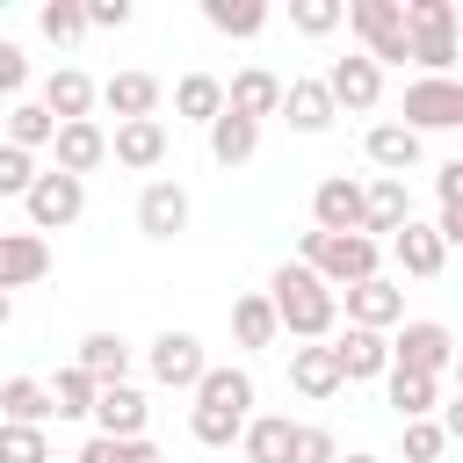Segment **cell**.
Returning <instances> with one entry per match:
<instances>
[{"label":"cell","instance_id":"1","mask_svg":"<svg viewBox=\"0 0 463 463\" xmlns=\"http://www.w3.org/2000/svg\"><path fill=\"white\" fill-rule=\"evenodd\" d=\"M253 420V376L246 369H203L195 383V412H188V434L203 449H232Z\"/></svg>","mask_w":463,"mask_h":463},{"label":"cell","instance_id":"2","mask_svg":"<svg viewBox=\"0 0 463 463\" xmlns=\"http://www.w3.org/2000/svg\"><path fill=\"white\" fill-rule=\"evenodd\" d=\"M268 304H275V326L297 333V340H326L333 318H340V297L304 268V260H282L275 282H268Z\"/></svg>","mask_w":463,"mask_h":463},{"label":"cell","instance_id":"3","mask_svg":"<svg viewBox=\"0 0 463 463\" xmlns=\"http://www.w3.org/2000/svg\"><path fill=\"white\" fill-rule=\"evenodd\" d=\"M297 253H304V268L340 297V289H354V282H369L376 275V239H362V232H304L297 239Z\"/></svg>","mask_w":463,"mask_h":463},{"label":"cell","instance_id":"4","mask_svg":"<svg viewBox=\"0 0 463 463\" xmlns=\"http://www.w3.org/2000/svg\"><path fill=\"white\" fill-rule=\"evenodd\" d=\"M347 22H354V36L369 43V65H376V72L412 58V36H405V14H398V0H347Z\"/></svg>","mask_w":463,"mask_h":463},{"label":"cell","instance_id":"5","mask_svg":"<svg viewBox=\"0 0 463 463\" xmlns=\"http://www.w3.org/2000/svg\"><path fill=\"white\" fill-rule=\"evenodd\" d=\"M449 362H456V333H449L441 318H412V326H398V340H391V369L441 376Z\"/></svg>","mask_w":463,"mask_h":463},{"label":"cell","instance_id":"6","mask_svg":"<svg viewBox=\"0 0 463 463\" xmlns=\"http://www.w3.org/2000/svg\"><path fill=\"white\" fill-rule=\"evenodd\" d=\"M22 210H29V224L36 232H65V224H80V210H87V181H72V174H36V188L22 195Z\"/></svg>","mask_w":463,"mask_h":463},{"label":"cell","instance_id":"7","mask_svg":"<svg viewBox=\"0 0 463 463\" xmlns=\"http://www.w3.org/2000/svg\"><path fill=\"white\" fill-rule=\"evenodd\" d=\"M405 130H463V80H412L405 87Z\"/></svg>","mask_w":463,"mask_h":463},{"label":"cell","instance_id":"8","mask_svg":"<svg viewBox=\"0 0 463 463\" xmlns=\"http://www.w3.org/2000/svg\"><path fill=\"white\" fill-rule=\"evenodd\" d=\"M87 420H94L109 441H145V420H152V405H145V391H137V383H101Z\"/></svg>","mask_w":463,"mask_h":463},{"label":"cell","instance_id":"9","mask_svg":"<svg viewBox=\"0 0 463 463\" xmlns=\"http://www.w3.org/2000/svg\"><path fill=\"white\" fill-rule=\"evenodd\" d=\"M326 94H333V109H354V116H369V109L383 101V72L369 65V51H354V58H333V65H326Z\"/></svg>","mask_w":463,"mask_h":463},{"label":"cell","instance_id":"10","mask_svg":"<svg viewBox=\"0 0 463 463\" xmlns=\"http://www.w3.org/2000/svg\"><path fill=\"white\" fill-rule=\"evenodd\" d=\"M145 362H152V376H159L166 391H195V383H203V369H210V362H203V340H195V333H159Z\"/></svg>","mask_w":463,"mask_h":463},{"label":"cell","instance_id":"11","mask_svg":"<svg viewBox=\"0 0 463 463\" xmlns=\"http://www.w3.org/2000/svg\"><path fill=\"white\" fill-rule=\"evenodd\" d=\"M109 159H116V166H130V174H152V166L166 159V123H159V116L116 123V137H109Z\"/></svg>","mask_w":463,"mask_h":463},{"label":"cell","instance_id":"12","mask_svg":"<svg viewBox=\"0 0 463 463\" xmlns=\"http://www.w3.org/2000/svg\"><path fill=\"white\" fill-rule=\"evenodd\" d=\"M311 224H318V232H362V181L326 174V181L311 188Z\"/></svg>","mask_w":463,"mask_h":463},{"label":"cell","instance_id":"13","mask_svg":"<svg viewBox=\"0 0 463 463\" xmlns=\"http://www.w3.org/2000/svg\"><path fill=\"white\" fill-rule=\"evenodd\" d=\"M137 232H145V239L188 232V188H181V181H145V195H137Z\"/></svg>","mask_w":463,"mask_h":463},{"label":"cell","instance_id":"14","mask_svg":"<svg viewBox=\"0 0 463 463\" xmlns=\"http://www.w3.org/2000/svg\"><path fill=\"white\" fill-rule=\"evenodd\" d=\"M405 224H412V188L391 181V174H376V181L362 188V239H376V232H405Z\"/></svg>","mask_w":463,"mask_h":463},{"label":"cell","instance_id":"15","mask_svg":"<svg viewBox=\"0 0 463 463\" xmlns=\"http://www.w3.org/2000/svg\"><path fill=\"white\" fill-rule=\"evenodd\" d=\"M340 304H347V326H369V333H383V326L405 318V297H398V282H383V275L340 289Z\"/></svg>","mask_w":463,"mask_h":463},{"label":"cell","instance_id":"16","mask_svg":"<svg viewBox=\"0 0 463 463\" xmlns=\"http://www.w3.org/2000/svg\"><path fill=\"white\" fill-rule=\"evenodd\" d=\"M51 275V246L43 232H0V289H29Z\"/></svg>","mask_w":463,"mask_h":463},{"label":"cell","instance_id":"17","mask_svg":"<svg viewBox=\"0 0 463 463\" xmlns=\"http://www.w3.org/2000/svg\"><path fill=\"white\" fill-rule=\"evenodd\" d=\"M51 145H58V174H72V181H87V174L109 159V130H101L94 116H87V123H58Z\"/></svg>","mask_w":463,"mask_h":463},{"label":"cell","instance_id":"18","mask_svg":"<svg viewBox=\"0 0 463 463\" xmlns=\"http://www.w3.org/2000/svg\"><path fill=\"white\" fill-rule=\"evenodd\" d=\"M333 354H340V376H347V383L391 376V340H383V333H369V326H347V333L333 340Z\"/></svg>","mask_w":463,"mask_h":463},{"label":"cell","instance_id":"19","mask_svg":"<svg viewBox=\"0 0 463 463\" xmlns=\"http://www.w3.org/2000/svg\"><path fill=\"white\" fill-rule=\"evenodd\" d=\"M224 109H232V116H246V123H260V116H282V80H275L268 65H246V72L224 87Z\"/></svg>","mask_w":463,"mask_h":463},{"label":"cell","instance_id":"20","mask_svg":"<svg viewBox=\"0 0 463 463\" xmlns=\"http://www.w3.org/2000/svg\"><path fill=\"white\" fill-rule=\"evenodd\" d=\"M333 94H326V80H289L282 87V123L289 130H304V137H318V130H333Z\"/></svg>","mask_w":463,"mask_h":463},{"label":"cell","instance_id":"21","mask_svg":"<svg viewBox=\"0 0 463 463\" xmlns=\"http://www.w3.org/2000/svg\"><path fill=\"white\" fill-rule=\"evenodd\" d=\"M101 101V87L80 72V65H58L51 80H43V109L58 116V123H87V109Z\"/></svg>","mask_w":463,"mask_h":463},{"label":"cell","instance_id":"22","mask_svg":"<svg viewBox=\"0 0 463 463\" xmlns=\"http://www.w3.org/2000/svg\"><path fill=\"white\" fill-rule=\"evenodd\" d=\"M391 253H398V268H405V275H420V282H434V275H441V260H449L441 232H434V224H420V217H412L405 232H391Z\"/></svg>","mask_w":463,"mask_h":463},{"label":"cell","instance_id":"23","mask_svg":"<svg viewBox=\"0 0 463 463\" xmlns=\"http://www.w3.org/2000/svg\"><path fill=\"white\" fill-rule=\"evenodd\" d=\"M362 145H369V166H383L391 181H405L420 166V130H405V123H376Z\"/></svg>","mask_w":463,"mask_h":463},{"label":"cell","instance_id":"24","mask_svg":"<svg viewBox=\"0 0 463 463\" xmlns=\"http://www.w3.org/2000/svg\"><path fill=\"white\" fill-rule=\"evenodd\" d=\"M289 383H297L304 398H333L347 376H340V354H333V347H297V354H289Z\"/></svg>","mask_w":463,"mask_h":463},{"label":"cell","instance_id":"25","mask_svg":"<svg viewBox=\"0 0 463 463\" xmlns=\"http://www.w3.org/2000/svg\"><path fill=\"white\" fill-rule=\"evenodd\" d=\"M0 420H14V427H43V420H58V412H51V383H36V376H7V383H0Z\"/></svg>","mask_w":463,"mask_h":463},{"label":"cell","instance_id":"26","mask_svg":"<svg viewBox=\"0 0 463 463\" xmlns=\"http://www.w3.org/2000/svg\"><path fill=\"white\" fill-rule=\"evenodd\" d=\"M289 434H297L289 412H260V420H246L239 449H246V463H289Z\"/></svg>","mask_w":463,"mask_h":463},{"label":"cell","instance_id":"27","mask_svg":"<svg viewBox=\"0 0 463 463\" xmlns=\"http://www.w3.org/2000/svg\"><path fill=\"white\" fill-rule=\"evenodd\" d=\"M101 101L116 109V123H137V116L159 109V80H152V72H116V80L101 87Z\"/></svg>","mask_w":463,"mask_h":463},{"label":"cell","instance_id":"28","mask_svg":"<svg viewBox=\"0 0 463 463\" xmlns=\"http://www.w3.org/2000/svg\"><path fill=\"white\" fill-rule=\"evenodd\" d=\"M253 152H260V123H246V116L224 109V116L210 123V159H217V166H246Z\"/></svg>","mask_w":463,"mask_h":463},{"label":"cell","instance_id":"29","mask_svg":"<svg viewBox=\"0 0 463 463\" xmlns=\"http://www.w3.org/2000/svg\"><path fill=\"white\" fill-rule=\"evenodd\" d=\"M232 333H239V347H275V304H268V289H246V297H232Z\"/></svg>","mask_w":463,"mask_h":463},{"label":"cell","instance_id":"30","mask_svg":"<svg viewBox=\"0 0 463 463\" xmlns=\"http://www.w3.org/2000/svg\"><path fill=\"white\" fill-rule=\"evenodd\" d=\"M80 369H87L94 383H123V376H130V340H123V333H87V340H80Z\"/></svg>","mask_w":463,"mask_h":463},{"label":"cell","instance_id":"31","mask_svg":"<svg viewBox=\"0 0 463 463\" xmlns=\"http://www.w3.org/2000/svg\"><path fill=\"white\" fill-rule=\"evenodd\" d=\"M174 109H181L188 123H217V116H224V80H217V72H181Z\"/></svg>","mask_w":463,"mask_h":463},{"label":"cell","instance_id":"32","mask_svg":"<svg viewBox=\"0 0 463 463\" xmlns=\"http://www.w3.org/2000/svg\"><path fill=\"white\" fill-rule=\"evenodd\" d=\"M383 391H391L398 420H427V412L441 405V376H412V369H391V376H383Z\"/></svg>","mask_w":463,"mask_h":463},{"label":"cell","instance_id":"33","mask_svg":"<svg viewBox=\"0 0 463 463\" xmlns=\"http://www.w3.org/2000/svg\"><path fill=\"white\" fill-rule=\"evenodd\" d=\"M203 22L217 36H260L268 29V0H203Z\"/></svg>","mask_w":463,"mask_h":463},{"label":"cell","instance_id":"34","mask_svg":"<svg viewBox=\"0 0 463 463\" xmlns=\"http://www.w3.org/2000/svg\"><path fill=\"white\" fill-rule=\"evenodd\" d=\"M58 137V116L43 109V101H14L7 109V145L14 152H36V145H51Z\"/></svg>","mask_w":463,"mask_h":463},{"label":"cell","instance_id":"35","mask_svg":"<svg viewBox=\"0 0 463 463\" xmlns=\"http://www.w3.org/2000/svg\"><path fill=\"white\" fill-rule=\"evenodd\" d=\"M94 391H101V383L72 362V369L51 376V412H58V420H87V412H94Z\"/></svg>","mask_w":463,"mask_h":463},{"label":"cell","instance_id":"36","mask_svg":"<svg viewBox=\"0 0 463 463\" xmlns=\"http://www.w3.org/2000/svg\"><path fill=\"white\" fill-rule=\"evenodd\" d=\"M398 14H405L412 43L420 36H456V0H398Z\"/></svg>","mask_w":463,"mask_h":463},{"label":"cell","instance_id":"37","mask_svg":"<svg viewBox=\"0 0 463 463\" xmlns=\"http://www.w3.org/2000/svg\"><path fill=\"white\" fill-rule=\"evenodd\" d=\"M36 29L65 51V43H80V36H87V7H80V0H43V7H36Z\"/></svg>","mask_w":463,"mask_h":463},{"label":"cell","instance_id":"38","mask_svg":"<svg viewBox=\"0 0 463 463\" xmlns=\"http://www.w3.org/2000/svg\"><path fill=\"white\" fill-rule=\"evenodd\" d=\"M0 463H51L43 427H14V420H0Z\"/></svg>","mask_w":463,"mask_h":463},{"label":"cell","instance_id":"39","mask_svg":"<svg viewBox=\"0 0 463 463\" xmlns=\"http://www.w3.org/2000/svg\"><path fill=\"white\" fill-rule=\"evenodd\" d=\"M72 463H166V456H159L152 441H109V434H94Z\"/></svg>","mask_w":463,"mask_h":463},{"label":"cell","instance_id":"40","mask_svg":"<svg viewBox=\"0 0 463 463\" xmlns=\"http://www.w3.org/2000/svg\"><path fill=\"white\" fill-rule=\"evenodd\" d=\"M289 22H297L304 36H333V29L347 22V0H289Z\"/></svg>","mask_w":463,"mask_h":463},{"label":"cell","instance_id":"41","mask_svg":"<svg viewBox=\"0 0 463 463\" xmlns=\"http://www.w3.org/2000/svg\"><path fill=\"white\" fill-rule=\"evenodd\" d=\"M36 188V152H14L0 137V195H29Z\"/></svg>","mask_w":463,"mask_h":463},{"label":"cell","instance_id":"42","mask_svg":"<svg viewBox=\"0 0 463 463\" xmlns=\"http://www.w3.org/2000/svg\"><path fill=\"white\" fill-rule=\"evenodd\" d=\"M441 449H449L441 420H405V463H434Z\"/></svg>","mask_w":463,"mask_h":463},{"label":"cell","instance_id":"43","mask_svg":"<svg viewBox=\"0 0 463 463\" xmlns=\"http://www.w3.org/2000/svg\"><path fill=\"white\" fill-rule=\"evenodd\" d=\"M289 463H340V441L326 427H297L289 434Z\"/></svg>","mask_w":463,"mask_h":463},{"label":"cell","instance_id":"44","mask_svg":"<svg viewBox=\"0 0 463 463\" xmlns=\"http://www.w3.org/2000/svg\"><path fill=\"white\" fill-rule=\"evenodd\" d=\"M22 87H29V51L0 43V94H22Z\"/></svg>","mask_w":463,"mask_h":463},{"label":"cell","instance_id":"45","mask_svg":"<svg viewBox=\"0 0 463 463\" xmlns=\"http://www.w3.org/2000/svg\"><path fill=\"white\" fill-rule=\"evenodd\" d=\"M87 7V29H123L130 22V0H80Z\"/></svg>","mask_w":463,"mask_h":463},{"label":"cell","instance_id":"46","mask_svg":"<svg viewBox=\"0 0 463 463\" xmlns=\"http://www.w3.org/2000/svg\"><path fill=\"white\" fill-rule=\"evenodd\" d=\"M434 195H441V210H456V203H463V159H449V166L434 174Z\"/></svg>","mask_w":463,"mask_h":463},{"label":"cell","instance_id":"47","mask_svg":"<svg viewBox=\"0 0 463 463\" xmlns=\"http://www.w3.org/2000/svg\"><path fill=\"white\" fill-rule=\"evenodd\" d=\"M434 232H441V246H463V203H456V210H441V224H434Z\"/></svg>","mask_w":463,"mask_h":463},{"label":"cell","instance_id":"48","mask_svg":"<svg viewBox=\"0 0 463 463\" xmlns=\"http://www.w3.org/2000/svg\"><path fill=\"white\" fill-rule=\"evenodd\" d=\"M441 434H449V441H463V391L441 405Z\"/></svg>","mask_w":463,"mask_h":463},{"label":"cell","instance_id":"49","mask_svg":"<svg viewBox=\"0 0 463 463\" xmlns=\"http://www.w3.org/2000/svg\"><path fill=\"white\" fill-rule=\"evenodd\" d=\"M7 318H14V297H7V289H0V326H7Z\"/></svg>","mask_w":463,"mask_h":463},{"label":"cell","instance_id":"50","mask_svg":"<svg viewBox=\"0 0 463 463\" xmlns=\"http://www.w3.org/2000/svg\"><path fill=\"white\" fill-rule=\"evenodd\" d=\"M449 369H456V391H463V347H456V362H449Z\"/></svg>","mask_w":463,"mask_h":463},{"label":"cell","instance_id":"51","mask_svg":"<svg viewBox=\"0 0 463 463\" xmlns=\"http://www.w3.org/2000/svg\"><path fill=\"white\" fill-rule=\"evenodd\" d=\"M340 463H376V456H340Z\"/></svg>","mask_w":463,"mask_h":463},{"label":"cell","instance_id":"52","mask_svg":"<svg viewBox=\"0 0 463 463\" xmlns=\"http://www.w3.org/2000/svg\"><path fill=\"white\" fill-rule=\"evenodd\" d=\"M456 159H463V152H456Z\"/></svg>","mask_w":463,"mask_h":463}]
</instances>
